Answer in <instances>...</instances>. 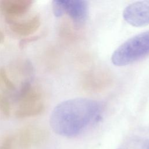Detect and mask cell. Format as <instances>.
<instances>
[{"label": "cell", "mask_w": 149, "mask_h": 149, "mask_svg": "<svg viewBox=\"0 0 149 149\" xmlns=\"http://www.w3.org/2000/svg\"><path fill=\"white\" fill-rule=\"evenodd\" d=\"M149 54V30L129 38L120 45L111 56L112 63L123 66L134 63Z\"/></svg>", "instance_id": "7a4b0ae2"}, {"label": "cell", "mask_w": 149, "mask_h": 149, "mask_svg": "<svg viewBox=\"0 0 149 149\" xmlns=\"http://www.w3.org/2000/svg\"><path fill=\"white\" fill-rule=\"evenodd\" d=\"M0 149H14L12 135L4 137L0 144Z\"/></svg>", "instance_id": "8fae6325"}, {"label": "cell", "mask_w": 149, "mask_h": 149, "mask_svg": "<svg viewBox=\"0 0 149 149\" xmlns=\"http://www.w3.org/2000/svg\"><path fill=\"white\" fill-rule=\"evenodd\" d=\"M0 83L8 90L13 91L15 89V86L13 81L9 79L6 70L0 68Z\"/></svg>", "instance_id": "9c48e42d"}, {"label": "cell", "mask_w": 149, "mask_h": 149, "mask_svg": "<svg viewBox=\"0 0 149 149\" xmlns=\"http://www.w3.org/2000/svg\"><path fill=\"white\" fill-rule=\"evenodd\" d=\"M40 89L30 82L22 84L17 97V108L15 116L19 119L40 115L44 109Z\"/></svg>", "instance_id": "3957f363"}, {"label": "cell", "mask_w": 149, "mask_h": 149, "mask_svg": "<svg viewBox=\"0 0 149 149\" xmlns=\"http://www.w3.org/2000/svg\"><path fill=\"white\" fill-rule=\"evenodd\" d=\"M123 19L134 27L149 24V1H137L127 5L123 11Z\"/></svg>", "instance_id": "277c9868"}, {"label": "cell", "mask_w": 149, "mask_h": 149, "mask_svg": "<svg viewBox=\"0 0 149 149\" xmlns=\"http://www.w3.org/2000/svg\"><path fill=\"white\" fill-rule=\"evenodd\" d=\"M5 39V37H4V34L3 33V32L0 30V42L2 43L3 42Z\"/></svg>", "instance_id": "4fadbf2b"}, {"label": "cell", "mask_w": 149, "mask_h": 149, "mask_svg": "<svg viewBox=\"0 0 149 149\" xmlns=\"http://www.w3.org/2000/svg\"><path fill=\"white\" fill-rule=\"evenodd\" d=\"M101 104L87 98H75L58 104L50 116L52 130L63 136H73L97 121L102 112Z\"/></svg>", "instance_id": "6da1fadb"}, {"label": "cell", "mask_w": 149, "mask_h": 149, "mask_svg": "<svg viewBox=\"0 0 149 149\" xmlns=\"http://www.w3.org/2000/svg\"><path fill=\"white\" fill-rule=\"evenodd\" d=\"M12 136L14 149H27L40 144L42 140L44 132L39 126L29 125Z\"/></svg>", "instance_id": "5b68a950"}, {"label": "cell", "mask_w": 149, "mask_h": 149, "mask_svg": "<svg viewBox=\"0 0 149 149\" xmlns=\"http://www.w3.org/2000/svg\"><path fill=\"white\" fill-rule=\"evenodd\" d=\"M10 30L15 34L22 37L30 36L40 26V17L38 15H34L23 20H16L9 23Z\"/></svg>", "instance_id": "ba28073f"}, {"label": "cell", "mask_w": 149, "mask_h": 149, "mask_svg": "<svg viewBox=\"0 0 149 149\" xmlns=\"http://www.w3.org/2000/svg\"><path fill=\"white\" fill-rule=\"evenodd\" d=\"M63 15L66 13L77 26L84 24L88 16L87 1L82 0L61 1Z\"/></svg>", "instance_id": "52a82bcc"}, {"label": "cell", "mask_w": 149, "mask_h": 149, "mask_svg": "<svg viewBox=\"0 0 149 149\" xmlns=\"http://www.w3.org/2000/svg\"><path fill=\"white\" fill-rule=\"evenodd\" d=\"M41 37V36L40 34L38 35H35V36H29V37H26L22 39L19 43V47L20 48H24L26 46H27L29 44L37 41L38 39H40V38Z\"/></svg>", "instance_id": "7c38bea8"}, {"label": "cell", "mask_w": 149, "mask_h": 149, "mask_svg": "<svg viewBox=\"0 0 149 149\" xmlns=\"http://www.w3.org/2000/svg\"><path fill=\"white\" fill-rule=\"evenodd\" d=\"M0 113L4 118H8L10 113V106L8 99L0 93Z\"/></svg>", "instance_id": "30bf717a"}, {"label": "cell", "mask_w": 149, "mask_h": 149, "mask_svg": "<svg viewBox=\"0 0 149 149\" xmlns=\"http://www.w3.org/2000/svg\"><path fill=\"white\" fill-rule=\"evenodd\" d=\"M33 4L32 0H0V12L9 23L25 15Z\"/></svg>", "instance_id": "8992f818"}]
</instances>
